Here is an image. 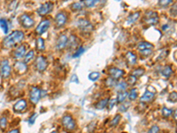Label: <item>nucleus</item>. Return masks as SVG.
<instances>
[{"label": "nucleus", "instance_id": "obj_1", "mask_svg": "<svg viewBox=\"0 0 177 133\" xmlns=\"http://www.w3.org/2000/svg\"><path fill=\"white\" fill-rule=\"evenodd\" d=\"M24 38V33L19 30H15L8 35L3 41V46L5 48H11L15 45L20 43Z\"/></svg>", "mask_w": 177, "mask_h": 133}, {"label": "nucleus", "instance_id": "obj_2", "mask_svg": "<svg viewBox=\"0 0 177 133\" xmlns=\"http://www.w3.org/2000/svg\"><path fill=\"white\" fill-rule=\"evenodd\" d=\"M153 45L149 42H141L137 45V50L139 51L140 54L143 56H149L151 54L153 50Z\"/></svg>", "mask_w": 177, "mask_h": 133}, {"label": "nucleus", "instance_id": "obj_3", "mask_svg": "<svg viewBox=\"0 0 177 133\" xmlns=\"http://www.w3.org/2000/svg\"><path fill=\"white\" fill-rule=\"evenodd\" d=\"M143 21L146 25H155L158 22V13L154 11H148L143 17Z\"/></svg>", "mask_w": 177, "mask_h": 133}, {"label": "nucleus", "instance_id": "obj_4", "mask_svg": "<svg viewBox=\"0 0 177 133\" xmlns=\"http://www.w3.org/2000/svg\"><path fill=\"white\" fill-rule=\"evenodd\" d=\"M77 27L81 31L85 32V33H90L93 29L92 24L89 20L84 19H80L77 21Z\"/></svg>", "mask_w": 177, "mask_h": 133}, {"label": "nucleus", "instance_id": "obj_5", "mask_svg": "<svg viewBox=\"0 0 177 133\" xmlns=\"http://www.w3.org/2000/svg\"><path fill=\"white\" fill-rule=\"evenodd\" d=\"M41 99V90L38 87H32L29 92V99L33 104H37Z\"/></svg>", "mask_w": 177, "mask_h": 133}, {"label": "nucleus", "instance_id": "obj_6", "mask_svg": "<svg viewBox=\"0 0 177 133\" xmlns=\"http://www.w3.org/2000/svg\"><path fill=\"white\" fill-rule=\"evenodd\" d=\"M62 125L67 131H73L75 128V122L70 115H65L62 118Z\"/></svg>", "mask_w": 177, "mask_h": 133}, {"label": "nucleus", "instance_id": "obj_7", "mask_svg": "<svg viewBox=\"0 0 177 133\" xmlns=\"http://www.w3.org/2000/svg\"><path fill=\"white\" fill-rule=\"evenodd\" d=\"M0 73L3 78H8L11 75V66H10L8 60L5 59L2 61L0 66Z\"/></svg>", "mask_w": 177, "mask_h": 133}, {"label": "nucleus", "instance_id": "obj_8", "mask_svg": "<svg viewBox=\"0 0 177 133\" xmlns=\"http://www.w3.org/2000/svg\"><path fill=\"white\" fill-rule=\"evenodd\" d=\"M53 9V4L51 2H46L43 4L37 9V13L41 16H44L51 13Z\"/></svg>", "mask_w": 177, "mask_h": 133}, {"label": "nucleus", "instance_id": "obj_9", "mask_svg": "<svg viewBox=\"0 0 177 133\" xmlns=\"http://www.w3.org/2000/svg\"><path fill=\"white\" fill-rule=\"evenodd\" d=\"M19 20H20L21 25H22L24 28H26V29H29V28L33 27V25H34V23H35L34 20L32 19L29 15L26 14V13L20 15Z\"/></svg>", "mask_w": 177, "mask_h": 133}, {"label": "nucleus", "instance_id": "obj_10", "mask_svg": "<svg viewBox=\"0 0 177 133\" xmlns=\"http://www.w3.org/2000/svg\"><path fill=\"white\" fill-rule=\"evenodd\" d=\"M47 66H48V62H47V59L43 56H39L37 58V60H36V67L38 71L40 72H44L45 69H46Z\"/></svg>", "mask_w": 177, "mask_h": 133}, {"label": "nucleus", "instance_id": "obj_11", "mask_svg": "<svg viewBox=\"0 0 177 133\" xmlns=\"http://www.w3.org/2000/svg\"><path fill=\"white\" fill-rule=\"evenodd\" d=\"M50 26H51V23H50V21H49L48 20H44L41 21V22L39 23V25L37 27V29H36L37 34V35H42V34H44L45 31L48 30V29L50 28Z\"/></svg>", "mask_w": 177, "mask_h": 133}, {"label": "nucleus", "instance_id": "obj_12", "mask_svg": "<svg viewBox=\"0 0 177 133\" xmlns=\"http://www.w3.org/2000/svg\"><path fill=\"white\" fill-rule=\"evenodd\" d=\"M66 20H67V16L65 13H63V12L58 13L55 17V22H56L57 27L58 28L63 27L66 22Z\"/></svg>", "mask_w": 177, "mask_h": 133}, {"label": "nucleus", "instance_id": "obj_13", "mask_svg": "<svg viewBox=\"0 0 177 133\" xmlns=\"http://www.w3.org/2000/svg\"><path fill=\"white\" fill-rule=\"evenodd\" d=\"M109 75L115 80H118L125 75V72L118 67H111L109 69Z\"/></svg>", "mask_w": 177, "mask_h": 133}, {"label": "nucleus", "instance_id": "obj_14", "mask_svg": "<svg viewBox=\"0 0 177 133\" xmlns=\"http://www.w3.org/2000/svg\"><path fill=\"white\" fill-rule=\"evenodd\" d=\"M67 44H68V38H67L65 35H62V36H60V37L58 38V41H57L56 44L57 49H58V51L63 50V49H65V48L66 47Z\"/></svg>", "mask_w": 177, "mask_h": 133}, {"label": "nucleus", "instance_id": "obj_15", "mask_svg": "<svg viewBox=\"0 0 177 133\" xmlns=\"http://www.w3.org/2000/svg\"><path fill=\"white\" fill-rule=\"evenodd\" d=\"M27 107V101L24 99H20L17 101L13 106V110L15 112H23Z\"/></svg>", "mask_w": 177, "mask_h": 133}, {"label": "nucleus", "instance_id": "obj_16", "mask_svg": "<svg viewBox=\"0 0 177 133\" xmlns=\"http://www.w3.org/2000/svg\"><path fill=\"white\" fill-rule=\"evenodd\" d=\"M25 54H26V48L24 45H20L18 48H16L15 51L13 52V56L16 59L23 58L25 56Z\"/></svg>", "mask_w": 177, "mask_h": 133}, {"label": "nucleus", "instance_id": "obj_17", "mask_svg": "<svg viewBox=\"0 0 177 133\" xmlns=\"http://www.w3.org/2000/svg\"><path fill=\"white\" fill-rule=\"evenodd\" d=\"M153 98H154V93L150 92V91L147 90V91L143 93V95L141 97L140 101H141L142 103H148V102L151 101V100L153 99Z\"/></svg>", "mask_w": 177, "mask_h": 133}, {"label": "nucleus", "instance_id": "obj_18", "mask_svg": "<svg viewBox=\"0 0 177 133\" xmlns=\"http://www.w3.org/2000/svg\"><path fill=\"white\" fill-rule=\"evenodd\" d=\"M14 68L15 70L19 73V74H23L25 73L27 70H28V66L26 65V63L23 61V62H20V61H17L14 65Z\"/></svg>", "mask_w": 177, "mask_h": 133}, {"label": "nucleus", "instance_id": "obj_19", "mask_svg": "<svg viewBox=\"0 0 177 133\" xmlns=\"http://www.w3.org/2000/svg\"><path fill=\"white\" fill-rule=\"evenodd\" d=\"M125 58L129 66H134L136 63V56L131 52H128L125 55Z\"/></svg>", "mask_w": 177, "mask_h": 133}, {"label": "nucleus", "instance_id": "obj_20", "mask_svg": "<svg viewBox=\"0 0 177 133\" xmlns=\"http://www.w3.org/2000/svg\"><path fill=\"white\" fill-rule=\"evenodd\" d=\"M139 16L140 13L138 12L132 13L131 15H129L128 17V19H127V25H132V24H134L137 20V19L139 18Z\"/></svg>", "mask_w": 177, "mask_h": 133}, {"label": "nucleus", "instance_id": "obj_21", "mask_svg": "<svg viewBox=\"0 0 177 133\" xmlns=\"http://www.w3.org/2000/svg\"><path fill=\"white\" fill-rule=\"evenodd\" d=\"M161 74H162V76H164V77H170V76H172V74H173V70H172V68L170 67L169 66H164V68L162 69V71H161Z\"/></svg>", "mask_w": 177, "mask_h": 133}, {"label": "nucleus", "instance_id": "obj_22", "mask_svg": "<svg viewBox=\"0 0 177 133\" xmlns=\"http://www.w3.org/2000/svg\"><path fill=\"white\" fill-rule=\"evenodd\" d=\"M36 45H37V49L39 52L44 51L45 45H44V41L43 40V38H37V42H36Z\"/></svg>", "mask_w": 177, "mask_h": 133}, {"label": "nucleus", "instance_id": "obj_23", "mask_svg": "<svg viewBox=\"0 0 177 133\" xmlns=\"http://www.w3.org/2000/svg\"><path fill=\"white\" fill-rule=\"evenodd\" d=\"M98 1H99V0H83V3L85 7L91 8V7H94L96 5H97Z\"/></svg>", "mask_w": 177, "mask_h": 133}, {"label": "nucleus", "instance_id": "obj_24", "mask_svg": "<svg viewBox=\"0 0 177 133\" xmlns=\"http://www.w3.org/2000/svg\"><path fill=\"white\" fill-rule=\"evenodd\" d=\"M34 56H35V52H34V51H33V50L29 51L28 53H26V54H25V56H24V62H25V63H28V62H30V61L34 59Z\"/></svg>", "mask_w": 177, "mask_h": 133}, {"label": "nucleus", "instance_id": "obj_25", "mask_svg": "<svg viewBox=\"0 0 177 133\" xmlns=\"http://www.w3.org/2000/svg\"><path fill=\"white\" fill-rule=\"evenodd\" d=\"M107 104H108V99H104L100 100L99 102H97L95 106H96V108H97V109L101 110V109H104V108L107 106Z\"/></svg>", "mask_w": 177, "mask_h": 133}, {"label": "nucleus", "instance_id": "obj_26", "mask_svg": "<svg viewBox=\"0 0 177 133\" xmlns=\"http://www.w3.org/2000/svg\"><path fill=\"white\" fill-rule=\"evenodd\" d=\"M0 27H1V29H3V31H4L5 34H7L8 33L9 28H8V24H7V22H6L5 20L0 19Z\"/></svg>", "mask_w": 177, "mask_h": 133}, {"label": "nucleus", "instance_id": "obj_27", "mask_svg": "<svg viewBox=\"0 0 177 133\" xmlns=\"http://www.w3.org/2000/svg\"><path fill=\"white\" fill-rule=\"evenodd\" d=\"M127 88V84L125 82H121V83H118L116 84V91L118 92H125Z\"/></svg>", "mask_w": 177, "mask_h": 133}, {"label": "nucleus", "instance_id": "obj_28", "mask_svg": "<svg viewBox=\"0 0 177 133\" xmlns=\"http://www.w3.org/2000/svg\"><path fill=\"white\" fill-rule=\"evenodd\" d=\"M84 5L83 3V1H81V2H76V3H74L72 5H71V8L73 10H75V11H79V10H82L83 8Z\"/></svg>", "mask_w": 177, "mask_h": 133}, {"label": "nucleus", "instance_id": "obj_29", "mask_svg": "<svg viewBox=\"0 0 177 133\" xmlns=\"http://www.w3.org/2000/svg\"><path fill=\"white\" fill-rule=\"evenodd\" d=\"M126 98H127V93H126L125 92H119V93H118V96H117V102H119V103L124 102V100L126 99Z\"/></svg>", "mask_w": 177, "mask_h": 133}, {"label": "nucleus", "instance_id": "obj_30", "mask_svg": "<svg viewBox=\"0 0 177 133\" xmlns=\"http://www.w3.org/2000/svg\"><path fill=\"white\" fill-rule=\"evenodd\" d=\"M144 72H145V70L143 69V68H136V69H135V70L132 72L131 75L135 76L136 77H140V76H142L143 74H144Z\"/></svg>", "mask_w": 177, "mask_h": 133}, {"label": "nucleus", "instance_id": "obj_31", "mask_svg": "<svg viewBox=\"0 0 177 133\" xmlns=\"http://www.w3.org/2000/svg\"><path fill=\"white\" fill-rule=\"evenodd\" d=\"M99 76H100V74H99L98 72H91V73L89 75L88 78H89L90 81L95 82V81H97V80L99 78Z\"/></svg>", "mask_w": 177, "mask_h": 133}, {"label": "nucleus", "instance_id": "obj_32", "mask_svg": "<svg viewBox=\"0 0 177 133\" xmlns=\"http://www.w3.org/2000/svg\"><path fill=\"white\" fill-rule=\"evenodd\" d=\"M137 96H138L137 91H136V89H132L131 92H129V99L130 100H135V99L137 98Z\"/></svg>", "mask_w": 177, "mask_h": 133}, {"label": "nucleus", "instance_id": "obj_33", "mask_svg": "<svg viewBox=\"0 0 177 133\" xmlns=\"http://www.w3.org/2000/svg\"><path fill=\"white\" fill-rule=\"evenodd\" d=\"M172 114H173V110L172 109H169V108L166 107V106L162 108V114H163L164 117H168Z\"/></svg>", "mask_w": 177, "mask_h": 133}, {"label": "nucleus", "instance_id": "obj_34", "mask_svg": "<svg viewBox=\"0 0 177 133\" xmlns=\"http://www.w3.org/2000/svg\"><path fill=\"white\" fill-rule=\"evenodd\" d=\"M168 101L170 102H176L177 101V92H171L169 96H168Z\"/></svg>", "mask_w": 177, "mask_h": 133}, {"label": "nucleus", "instance_id": "obj_35", "mask_svg": "<svg viewBox=\"0 0 177 133\" xmlns=\"http://www.w3.org/2000/svg\"><path fill=\"white\" fill-rule=\"evenodd\" d=\"M105 84L108 86V87H112V86L116 85V80L113 79L112 77H109L106 79L105 81Z\"/></svg>", "mask_w": 177, "mask_h": 133}, {"label": "nucleus", "instance_id": "obj_36", "mask_svg": "<svg viewBox=\"0 0 177 133\" xmlns=\"http://www.w3.org/2000/svg\"><path fill=\"white\" fill-rule=\"evenodd\" d=\"M120 120H121V115H120V114H117V115H116V116L112 119V121H111L110 126H111V127H114V126H116L117 124H119Z\"/></svg>", "mask_w": 177, "mask_h": 133}, {"label": "nucleus", "instance_id": "obj_37", "mask_svg": "<svg viewBox=\"0 0 177 133\" xmlns=\"http://www.w3.org/2000/svg\"><path fill=\"white\" fill-rule=\"evenodd\" d=\"M173 2V0H159L158 1V5L162 7H166L168 5H170Z\"/></svg>", "mask_w": 177, "mask_h": 133}, {"label": "nucleus", "instance_id": "obj_38", "mask_svg": "<svg viewBox=\"0 0 177 133\" xmlns=\"http://www.w3.org/2000/svg\"><path fill=\"white\" fill-rule=\"evenodd\" d=\"M6 125H7V120L5 117H2L0 118V128L2 130H5L6 128Z\"/></svg>", "mask_w": 177, "mask_h": 133}, {"label": "nucleus", "instance_id": "obj_39", "mask_svg": "<svg viewBox=\"0 0 177 133\" xmlns=\"http://www.w3.org/2000/svg\"><path fill=\"white\" fill-rule=\"evenodd\" d=\"M136 78H137V77H136V76H133V75H130L129 77V79H128V83H129V84H131V85L135 84L136 82Z\"/></svg>", "mask_w": 177, "mask_h": 133}, {"label": "nucleus", "instance_id": "obj_40", "mask_svg": "<svg viewBox=\"0 0 177 133\" xmlns=\"http://www.w3.org/2000/svg\"><path fill=\"white\" fill-rule=\"evenodd\" d=\"M117 102V99H110L109 101H108V110H111L112 109V107L115 106V103Z\"/></svg>", "mask_w": 177, "mask_h": 133}, {"label": "nucleus", "instance_id": "obj_41", "mask_svg": "<svg viewBox=\"0 0 177 133\" xmlns=\"http://www.w3.org/2000/svg\"><path fill=\"white\" fill-rule=\"evenodd\" d=\"M83 52H84V49H83V47H79V49L77 50V52H75V54L73 55V57L74 58H77V57H79L82 53H83Z\"/></svg>", "mask_w": 177, "mask_h": 133}, {"label": "nucleus", "instance_id": "obj_42", "mask_svg": "<svg viewBox=\"0 0 177 133\" xmlns=\"http://www.w3.org/2000/svg\"><path fill=\"white\" fill-rule=\"evenodd\" d=\"M170 13H171V14H172V15H174V16H177V5H174L171 7V9H170Z\"/></svg>", "mask_w": 177, "mask_h": 133}, {"label": "nucleus", "instance_id": "obj_43", "mask_svg": "<svg viewBox=\"0 0 177 133\" xmlns=\"http://www.w3.org/2000/svg\"><path fill=\"white\" fill-rule=\"evenodd\" d=\"M158 131H159V128H158V126H157V125H153L149 130L150 133H157Z\"/></svg>", "mask_w": 177, "mask_h": 133}, {"label": "nucleus", "instance_id": "obj_44", "mask_svg": "<svg viewBox=\"0 0 177 133\" xmlns=\"http://www.w3.org/2000/svg\"><path fill=\"white\" fill-rule=\"evenodd\" d=\"M37 114H34L30 118H29V120H28V124H30V125H32V124H34L35 123V121H36V119H37Z\"/></svg>", "mask_w": 177, "mask_h": 133}, {"label": "nucleus", "instance_id": "obj_45", "mask_svg": "<svg viewBox=\"0 0 177 133\" xmlns=\"http://www.w3.org/2000/svg\"><path fill=\"white\" fill-rule=\"evenodd\" d=\"M129 108V103H126V105L122 104L120 106V108H119V110L121 111V112H124V111H126L127 109Z\"/></svg>", "mask_w": 177, "mask_h": 133}, {"label": "nucleus", "instance_id": "obj_46", "mask_svg": "<svg viewBox=\"0 0 177 133\" xmlns=\"http://www.w3.org/2000/svg\"><path fill=\"white\" fill-rule=\"evenodd\" d=\"M74 81H75L76 84L79 83V80H78V78H77V76H76V75H74V76H72V78H71V82L74 83Z\"/></svg>", "mask_w": 177, "mask_h": 133}, {"label": "nucleus", "instance_id": "obj_47", "mask_svg": "<svg viewBox=\"0 0 177 133\" xmlns=\"http://www.w3.org/2000/svg\"><path fill=\"white\" fill-rule=\"evenodd\" d=\"M174 118H175V120L177 122V109H175V111L174 113Z\"/></svg>", "mask_w": 177, "mask_h": 133}, {"label": "nucleus", "instance_id": "obj_48", "mask_svg": "<svg viewBox=\"0 0 177 133\" xmlns=\"http://www.w3.org/2000/svg\"><path fill=\"white\" fill-rule=\"evenodd\" d=\"M10 132H12V133L19 132V130H12V131H10Z\"/></svg>", "mask_w": 177, "mask_h": 133}, {"label": "nucleus", "instance_id": "obj_49", "mask_svg": "<svg viewBox=\"0 0 177 133\" xmlns=\"http://www.w3.org/2000/svg\"><path fill=\"white\" fill-rule=\"evenodd\" d=\"M116 1H121V0H116Z\"/></svg>", "mask_w": 177, "mask_h": 133}]
</instances>
